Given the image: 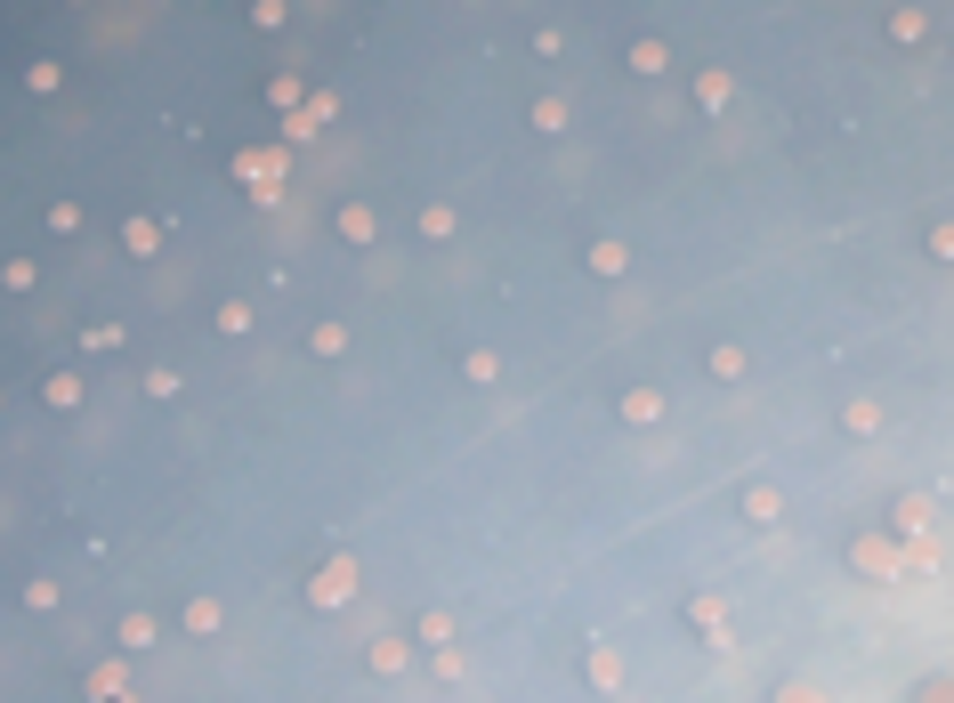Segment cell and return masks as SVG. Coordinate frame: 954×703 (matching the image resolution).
<instances>
[{
  "instance_id": "cell-24",
  "label": "cell",
  "mask_w": 954,
  "mask_h": 703,
  "mask_svg": "<svg viewBox=\"0 0 954 703\" xmlns=\"http://www.w3.org/2000/svg\"><path fill=\"white\" fill-rule=\"evenodd\" d=\"M81 688H90V695H106V703H114V695H130V664H97L90 679H81Z\"/></svg>"
},
{
  "instance_id": "cell-6",
  "label": "cell",
  "mask_w": 954,
  "mask_h": 703,
  "mask_svg": "<svg viewBox=\"0 0 954 703\" xmlns=\"http://www.w3.org/2000/svg\"><path fill=\"white\" fill-rule=\"evenodd\" d=\"M162 235H171V226L147 219V211H138V219H121V251H130V259H162Z\"/></svg>"
},
{
  "instance_id": "cell-17",
  "label": "cell",
  "mask_w": 954,
  "mask_h": 703,
  "mask_svg": "<svg viewBox=\"0 0 954 703\" xmlns=\"http://www.w3.org/2000/svg\"><path fill=\"white\" fill-rule=\"evenodd\" d=\"M178 623L195 631V638H211V631L226 623V607H219V598H186V607H178Z\"/></svg>"
},
{
  "instance_id": "cell-19",
  "label": "cell",
  "mask_w": 954,
  "mask_h": 703,
  "mask_svg": "<svg viewBox=\"0 0 954 703\" xmlns=\"http://www.w3.org/2000/svg\"><path fill=\"white\" fill-rule=\"evenodd\" d=\"M114 638H121L130 655H147L154 638H162V623H154V614H121V623H114Z\"/></svg>"
},
{
  "instance_id": "cell-25",
  "label": "cell",
  "mask_w": 954,
  "mask_h": 703,
  "mask_svg": "<svg viewBox=\"0 0 954 703\" xmlns=\"http://www.w3.org/2000/svg\"><path fill=\"white\" fill-rule=\"evenodd\" d=\"M412 631H421V647H429V655H438V647H453V614H445V607H429Z\"/></svg>"
},
{
  "instance_id": "cell-31",
  "label": "cell",
  "mask_w": 954,
  "mask_h": 703,
  "mask_svg": "<svg viewBox=\"0 0 954 703\" xmlns=\"http://www.w3.org/2000/svg\"><path fill=\"white\" fill-rule=\"evenodd\" d=\"M300 97H307V90H300L292 73H276V81H267V106H300Z\"/></svg>"
},
{
  "instance_id": "cell-18",
  "label": "cell",
  "mask_w": 954,
  "mask_h": 703,
  "mask_svg": "<svg viewBox=\"0 0 954 703\" xmlns=\"http://www.w3.org/2000/svg\"><path fill=\"white\" fill-rule=\"evenodd\" d=\"M364 664L381 671V679H397V671L412 664V647H405V638H372V647H364Z\"/></svg>"
},
{
  "instance_id": "cell-28",
  "label": "cell",
  "mask_w": 954,
  "mask_h": 703,
  "mask_svg": "<svg viewBox=\"0 0 954 703\" xmlns=\"http://www.w3.org/2000/svg\"><path fill=\"white\" fill-rule=\"evenodd\" d=\"M81 348H90V356H114V348H121V324H90V332H81Z\"/></svg>"
},
{
  "instance_id": "cell-20",
  "label": "cell",
  "mask_w": 954,
  "mask_h": 703,
  "mask_svg": "<svg viewBox=\"0 0 954 703\" xmlns=\"http://www.w3.org/2000/svg\"><path fill=\"white\" fill-rule=\"evenodd\" d=\"M889 40H898V49H922V40H930V16H922V9H889Z\"/></svg>"
},
{
  "instance_id": "cell-10",
  "label": "cell",
  "mask_w": 954,
  "mask_h": 703,
  "mask_svg": "<svg viewBox=\"0 0 954 703\" xmlns=\"http://www.w3.org/2000/svg\"><path fill=\"white\" fill-rule=\"evenodd\" d=\"M624 66H631V73H663V66H672V40H663V33H639L631 49H624Z\"/></svg>"
},
{
  "instance_id": "cell-11",
  "label": "cell",
  "mask_w": 954,
  "mask_h": 703,
  "mask_svg": "<svg viewBox=\"0 0 954 703\" xmlns=\"http://www.w3.org/2000/svg\"><path fill=\"white\" fill-rule=\"evenodd\" d=\"M615 412H624L631 429H655V421H663V397H655V388H624V397H615Z\"/></svg>"
},
{
  "instance_id": "cell-14",
  "label": "cell",
  "mask_w": 954,
  "mask_h": 703,
  "mask_svg": "<svg viewBox=\"0 0 954 703\" xmlns=\"http://www.w3.org/2000/svg\"><path fill=\"white\" fill-rule=\"evenodd\" d=\"M331 226H340V235L357 243V251H364L372 235H381V219H372V202H340V219H331Z\"/></svg>"
},
{
  "instance_id": "cell-3",
  "label": "cell",
  "mask_w": 954,
  "mask_h": 703,
  "mask_svg": "<svg viewBox=\"0 0 954 703\" xmlns=\"http://www.w3.org/2000/svg\"><path fill=\"white\" fill-rule=\"evenodd\" d=\"M898 542L915 550V558H930L946 542V518H939V502H930V493H906L898 502Z\"/></svg>"
},
{
  "instance_id": "cell-9",
  "label": "cell",
  "mask_w": 954,
  "mask_h": 703,
  "mask_svg": "<svg viewBox=\"0 0 954 703\" xmlns=\"http://www.w3.org/2000/svg\"><path fill=\"white\" fill-rule=\"evenodd\" d=\"M736 509H744V526H777L784 518V485H744Z\"/></svg>"
},
{
  "instance_id": "cell-13",
  "label": "cell",
  "mask_w": 954,
  "mask_h": 703,
  "mask_svg": "<svg viewBox=\"0 0 954 703\" xmlns=\"http://www.w3.org/2000/svg\"><path fill=\"white\" fill-rule=\"evenodd\" d=\"M412 235H421V243H453V235H462V219H453V202H429V211L412 219Z\"/></svg>"
},
{
  "instance_id": "cell-7",
  "label": "cell",
  "mask_w": 954,
  "mask_h": 703,
  "mask_svg": "<svg viewBox=\"0 0 954 703\" xmlns=\"http://www.w3.org/2000/svg\"><path fill=\"white\" fill-rule=\"evenodd\" d=\"M583 679H591L598 695H615V688H624V655H615L607 638H591V655H583Z\"/></svg>"
},
{
  "instance_id": "cell-30",
  "label": "cell",
  "mask_w": 954,
  "mask_h": 703,
  "mask_svg": "<svg viewBox=\"0 0 954 703\" xmlns=\"http://www.w3.org/2000/svg\"><path fill=\"white\" fill-rule=\"evenodd\" d=\"M25 607L33 614H57V583H49V574H33V583H25Z\"/></svg>"
},
{
  "instance_id": "cell-2",
  "label": "cell",
  "mask_w": 954,
  "mask_h": 703,
  "mask_svg": "<svg viewBox=\"0 0 954 703\" xmlns=\"http://www.w3.org/2000/svg\"><path fill=\"white\" fill-rule=\"evenodd\" d=\"M849 566L874 574V583H906V574H915V550H906V542H882V534H858V542H849Z\"/></svg>"
},
{
  "instance_id": "cell-12",
  "label": "cell",
  "mask_w": 954,
  "mask_h": 703,
  "mask_svg": "<svg viewBox=\"0 0 954 703\" xmlns=\"http://www.w3.org/2000/svg\"><path fill=\"white\" fill-rule=\"evenodd\" d=\"M841 437H882V405L874 397H849L841 405Z\"/></svg>"
},
{
  "instance_id": "cell-1",
  "label": "cell",
  "mask_w": 954,
  "mask_h": 703,
  "mask_svg": "<svg viewBox=\"0 0 954 703\" xmlns=\"http://www.w3.org/2000/svg\"><path fill=\"white\" fill-rule=\"evenodd\" d=\"M357 590H364L357 550H331L324 566H316V583H307V607H316V614H348V607H357Z\"/></svg>"
},
{
  "instance_id": "cell-4",
  "label": "cell",
  "mask_w": 954,
  "mask_h": 703,
  "mask_svg": "<svg viewBox=\"0 0 954 703\" xmlns=\"http://www.w3.org/2000/svg\"><path fill=\"white\" fill-rule=\"evenodd\" d=\"M688 623H696V638H712V647H729V598L696 590V598H688Z\"/></svg>"
},
{
  "instance_id": "cell-29",
  "label": "cell",
  "mask_w": 954,
  "mask_h": 703,
  "mask_svg": "<svg viewBox=\"0 0 954 703\" xmlns=\"http://www.w3.org/2000/svg\"><path fill=\"white\" fill-rule=\"evenodd\" d=\"M57 81H66V73H57V66H49V57H33V66H25V90H33V97H49V90H57Z\"/></svg>"
},
{
  "instance_id": "cell-22",
  "label": "cell",
  "mask_w": 954,
  "mask_h": 703,
  "mask_svg": "<svg viewBox=\"0 0 954 703\" xmlns=\"http://www.w3.org/2000/svg\"><path fill=\"white\" fill-rule=\"evenodd\" d=\"M307 356H348V324H340V316H324L316 332H307Z\"/></svg>"
},
{
  "instance_id": "cell-5",
  "label": "cell",
  "mask_w": 954,
  "mask_h": 703,
  "mask_svg": "<svg viewBox=\"0 0 954 703\" xmlns=\"http://www.w3.org/2000/svg\"><path fill=\"white\" fill-rule=\"evenodd\" d=\"M583 267H591L598 283H624V276H631V243H615V235H598L591 251H583Z\"/></svg>"
},
{
  "instance_id": "cell-15",
  "label": "cell",
  "mask_w": 954,
  "mask_h": 703,
  "mask_svg": "<svg viewBox=\"0 0 954 703\" xmlns=\"http://www.w3.org/2000/svg\"><path fill=\"white\" fill-rule=\"evenodd\" d=\"M744 364H753V356H744L736 340H712V348H703V372H712V380H744Z\"/></svg>"
},
{
  "instance_id": "cell-26",
  "label": "cell",
  "mask_w": 954,
  "mask_h": 703,
  "mask_svg": "<svg viewBox=\"0 0 954 703\" xmlns=\"http://www.w3.org/2000/svg\"><path fill=\"white\" fill-rule=\"evenodd\" d=\"M81 226H90V219H81V202H49V235H66V243H73Z\"/></svg>"
},
{
  "instance_id": "cell-21",
  "label": "cell",
  "mask_w": 954,
  "mask_h": 703,
  "mask_svg": "<svg viewBox=\"0 0 954 703\" xmlns=\"http://www.w3.org/2000/svg\"><path fill=\"white\" fill-rule=\"evenodd\" d=\"M526 121H534L543 138H558V130L574 121V106H567V97H534V106H526Z\"/></svg>"
},
{
  "instance_id": "cell-8",
  "label": "cell",
  "mask_w": 954,
  "mask_h": 703,
  "mask_svg": "<svg viewBox=\"0 0 954 703\" xmlns=\"http://www.w3.org/2000/svg\"><path fill=\"white\" fill-rule=\"evenodd\" d=\"M696 106H703V114H729V106H736L729 66H703V73H696Z\"/></svg>"
},
{
  "instance_id": "cell-27",
  "label": "cell",
  "mask_w": 954,
  "mask_h": 703,
  "mask_svg": "<svg viewBox=\"0 0 954 703\" xmlns=\"http://www.w3.org/2000/svg\"><path fill=\"white\" fill-rule=\"evenodd\" d=\"M219 332H226V340L252 332V300H226V307H219Z\"/></svg>"
},
{
  "instance_id": "cell-23",
  "label": "cell",
  "mask_w": 954,
  "mask_h": 703,
  "mask_svg": "<svg viewBox=\"0 0 954 703\" xmlns=\"http://www.w3.org/2000/svg\"><path fill=\"white\" fill-rule=\"evenodd\" d=\"M462 380H469V388H493V380H502V356H493V348H469V356H462Z\"/></svg>"
},
{
  "instance_id": "cell-16",
  "label": "cell",
  "mask_w": 954,
  "mask_h": 703,
  "mask_svg": "<svg viewBox=\"0 0 954 703\" xmlns=\"http://www.w3.org/2000/svg\"><path fill=\"white\" fill-rule=\"evenodd\" d=\"M40 405L49 412H81V372H49V380H40Z\"/></svg>"
}]
</instances>
